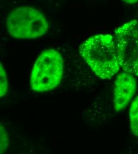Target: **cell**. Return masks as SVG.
<instances>
[{
  "mask_svg": "<svg viewBox=\"0 0 138 154\" xmlns=\"http://www.w3.org/2000/svg\"><path fill=\"white\" fill-rule=\"evenodd\" d=\"M79 52L101 79H111L121 68L116 40L111 35L99 34L87 38L80 45Z\"/></svg>",
  "mask_w": 138,
  "mask_h": 154,
  "instance_id": "cell-1",
  "label": "cell"
},
{
  "mask_svg": "<svg viewBox=\"0 0 138 154\" xmlns=\"http://www.w3.org/2000/svg\"><path fill=\"white\" fill-rule=\"evenodd\" d=\"M64 72L63 59L59 52L48 49L37 58L30 75V87L35 92L45 93L59 86Z\"/></svg>",
  "mask_w": 138,
  "mask_h": 154,
  "instance_id": "cell-2",
  "label": "cell"
},
{
  "mask_svg": "<svg viewBox=\"0 0 138 154\" xmlns=\"http://www.w3.org/2000/svg\"><path fill=\"white\" fill-rule=\"evenodd\" d=\"M6 26L9 35L16 38L32 39L45 35L49 23L40 10L29 6L18 7L8 15Z\"/></svg>",
  "mask_w": 138,
  "mask_h": 154,
  "instance_id": "cell-3",
  "label": "cell"
},
{
  "mask_svg": "<svg viewBox=\"0 0 138 154\" xmlns=\"http://www.w3.org/2000/svg\"><path fill=\"white\" fill-rule=\"evenodd\" d=\"M114 37L121 68L138 76V20H131L118 27Z\"/></svg>",
  "mask_w": 138,
  "mask_h": 154,
  "instance_id": "cell-4",
  "label": "cell"
},
{
  "mask_svg": "<svg viewBox=\"0 0 138 154\" xmlns=\"http://www.w3.org/2000/svg\"><path fill=\"white\" fill-rule=\"evenodd\" d=\"M137 82L135 75L124 71L118 74L114 88L113 105L117 113L122 112L135 95Z\"/></svg>",
  "mask_w": 138,
  "mask_h": 154,
  "instance_id": "cell-5",
  "label": "cell"
},
{
  "mask_svg": "<svg viewBox=\"0 0 138 154\" xmlns=\"http://www.w3.org/2000/svg\"><path fill=\"white\" fill-rule=\"evenodd\" d=\"M129 117L132 132L138 137V96L133 101L130 106Z\"/></svg>",
  "mask_w": 138,
  "mask_h": 154,
  "instance_id": "cell-6",
  "label": "cell"
},
{
  "mask_svg": "<svg viewBox=\"0 0 138 154\" xmlns=\"http://www.w3.org/2000/svg\"><path fill=\"white\" fill-rule=\"evenodd\" d=\"M8 89V83L7 79V74L4 66L0 63V97L4 96Z\"/></svg>",
  "mask_w": 138,
  "mask_h": 154,
  "instance_id": "cell-7",
  "label": "cell"
},
{
  "mask_svg": "<svg viewBox=\"0 0 138 154\" xmlns=\"http://www.w3.org/2000/svg\"><path fill=\"white\" fill-rule=\"evenodd\" d=\"M0 131V152L2 154L8 147L9 137L8 132L2 125H1Z\"/></svg>",
  "mask_w": 138,
  "mask_h": 154,
  "instance_id": "cell-8",
  "label": "cell"
},
{
  "mask_svg": "<svg viewBox=\"0 0 138 154\" xmlns=\"http://www.w3.org/2000/svg\"><path fill=\"white\" fill-rule=\"evenodd\" d=\"M122 1L127 4H133L138 2V0H122Z\"/></svg>",
  "mask_w": 138,
  "mask_h": 154,
  "instance_id": "cell-9",
  "label": "cell"
}]
</instances>
